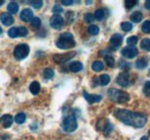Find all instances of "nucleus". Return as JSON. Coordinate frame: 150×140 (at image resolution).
Wrapping results in <instances>:
<instances>
[{
  "label": "nucleus",
  "mask_w": 150,
  "mask_h": 140,
  "mask_svg": "<svg viewBox=\"0 0 150 140\" xmlns=\"http://www.w3.org/2000/svg\"><path fill=\"white\" fill-rule=\"evenodd\" d=\"M114 116L117 120L122 122L126 125H131L134 127H143L147 123V117L141 113H135L126 109H117L114 111Z\"/></svg>",
  "instance_id": "1"
},
{
  "label": "nucleus",
  "mask_w": 150,
  "mask_h": 140,
  "mask_svg": "<svg viewBox=\"0 0 150 140\" xmlns=\"http://www.w3.org/2000/svg\"><path fill=\"white\" fill-rule=\"evenodd\" d=\"M56 46L60 50H69L75 46V41L73 35L71 32H64L56 41Z\"/></svg>",
  "instance_id": "2"
},
{
  "label": "nucleus",
  "mask_w": 150,
  "mask_h": 140,
  "mask_svg": "<svg viewBox=\"0 0 150 140\" xmlns=\"http://www.w3.org/2000/svg\"><path fill=\"white\" fill-rule=\"evenodd\" d=\"M109 98L113 102H118V104H125L129 100V94L121 91V90H117V88H110L109 92Z\"/></svg>",
  "instance_id": "3"
},
{
  "label": "nucleus",
  "mask_w": 150,
  "mask_h": 140,
  "mask_svg": "<svg viewBox=\"0 0 150 140\" xmlns=\"http://www.w3.org/2000/svg\"><path fill=\"white\" fill-rule=\"evenodd\" d=\"M61 126H62V130L65 132H73L76 130L77 127V122H76V118H75L74 115H67L61 123Z\"/></svg>",
  "instance_id": "4"
},
{
  "label": "nucleus",
  "mask_w": 150,
  "mask_h": 140,
  "mask_svg": "<svg viewBox=\"0 0 150 140\" xmlns=\"http://www.w3.org/2000/svg\"><path fill=\"white\" fill-rule=\"evenodd\" d=\"M29 54V46L27 44H20L14 48V56L16 60H23Z\"/></svg>",
  "instance_id": "5"
},
{
  "label": "nucleus",
  "mask_w": 150,
  "mask_h": 140,
  "mask_svg": "<svg viewBox=\"0 0 150 140\" xmlns=\"http://www.w3.org/2000/svg\"><path fill=\"white\" fill-rule=\"evenodd\" d=\"M121 44H122V36L119 35V34H114V35L111 37L110 43H109L110 50H111V51H115L118 47L121 46Z\"/></svg>",
  "instance_id": "6"
},
{
  "label": "nucleus",
  "mask_w": 150,
  "mask_h": 140,
  "mask_svg": "<svg viewBox=\"0 0 150 140\" xmlns=\"http://www.w3.org/2000/svg\"><path fill=\"white\" fill-rule=\"evenodd\" d=\"M50 25L56 30L61 29L64 27V18L60 15H52L50 18Z\"/></svg>",
  "instance_id": "7"
},
{
  "label": "nucleus",
  "mask_w": 150,
  "mask_h": 140,
  "mask_svg": "<svg viewBox=\"0 0 150 140\" xmlns=\"http://www.w3.org/2000/svg\"><path fill=\"white\" fill-rule=\"evenodd\" d=\"M117 84L122 86V88H126L128 86L129 84V75L127 72H120L118 76H117V79H115Z\"/></svg>",
  "instance_id": "8"
},
{
  "label": "nucleus",
  "mask_w": 150,
  "mask_h": 140,
  "mask_svg": "<svg viewBox=\"0 0 150 140\" xmlns=\"http://www.w3.org/2000/svg\"><path fill=\"white\" fill-rule=\"evenodd\" d=\"M137 53H139V51L136 50V47H129V46H127V47H124L121 50V55L124 57H126V59H133V57H135L137 55Z\"/></svg>",
  "instance_id": "9"
},
{
  "label": "nucleus",
  "mask_w": 150,
  "mask_h": 140,
  "mask_svg": "<svg viewBox=\"0 0 150 140\" xmlns=\"http://www.w3.org/2000/svg\"><path fill=\"white\" fill-rule=\"evenodd\" d=\"M20 18H21L22 21H24V22H30V21L34 18V13H33L31 9H29V8H24V9L21 12Z\"/></svg>",
  "instance_id": "10"
},
{
  "label": "nucleus",
  "mask_w": 150,
  "mask_h": 140,
  "mask_svg": "<svg viewBox=\"0 0 150 140\" xmlns=\"http://www.w3.org/2000/svg\"><path fill=\"white\" fill-rule=\"evenodd\" d=\"M75 55V53H67V54H57L53 56V59H54V61H56L57 63H62V62H66L67 60H69V59H72L73 56Z\"/></svg>",
  "instance_id": "11"
},
{
  "label": "nucleus",
  "mask_w": 150,
  "mask_h": 140,
  "mask_svg": "<svg viewBox=\"0 0 150 140\" xmlns=\"http://www.w3.org/2000/svg\"><path fill=\"white\" fill-rule=\"evenodd\" d=\"M0 21H1V23H2L4 25H11V24L14 23V18H13V15L9 14V13H1V15H0Z\"/></svg>",
  "instance_id": "12"
},
{
  "label": "nucleus",
  "mask_w": 150,
  "mask_h": 140,
  "mask_svg": "<svg viewBox=\"0 0 150 140\" xmlns=\"http://www.w3.org/2000/svg\"><path fill=\"white\" fill-rule=\"evenodd\" d=\"M0 124H1L5 129H8V127L13 124V116H12V115H9V114L4 115V116L0 118Z\"/></svg>",
  "instance_id": "13"
},
{
  "label": "nucleus",
  "mask_w": 150,
  "mask_h": 140,
  "mask_svg": "<svg viewBox=\"0 0 150 140\" xmlns=\"http://www.w3.org/2000/svg\"><path fill=\"white\" fill-rule=\"evenodd\" d=\"M83 97H84V99L89 102V104H95V102H99L100 100H102V97L100 95H96V94H89V93H87L86 91L83 92Z\"/></svg>",
  "instance_id": "14"
},
{
  "label": "nucleus",
  "mask_w": 150,
  "mask_h": 140,
  "mask_svg": "<svg viewBox=\"0 0 150 140\" xmlns=\"http://www.w3.org/2000/svg\"><path fill=\"white\" fill-rule=\"evenodd\" d=\"M82 69H83V64L80 61H74V62H72L69 64V70L72 72H79V71H81Z\"/></svg>",
  "instance_id": "15"
},
{
  "label": "nucleus",
  "mask_w": 150,
  "mask_h": 140,
  "mask_svg": "<svg viewBox=\"0 0 150 140\" xmlns=\"http://www.w3.org/2000/svg\"><path fill=\"white\" fill-rule=\"evenodd\" d=\"M135 66L137 69H144L148 66V59L147 57H140L139 60H136Z\"/></svg>",
  "instance_id": "16"
},
{
  "label": "nucleus",
  "mask_w": 150,
  "mask_h": 140,
  "mask_svg": "<svg viewBox=\"0 0 150 140\" xmlns=\"http://www.w3.org/2000/svg\"><path fill=\"white\" fill-rule=\"evenodd\" d=\"M94 16L97 21H103L105 18V16H106V10L104 8H99V9H97L95 12Z\"/></svg>",
  "instance_id": "17"
},
{
  "label": "nucleus",
  "mask_w": 150,
  "mask_h": 140,
  "mask_svg": "<svg viewBox=\"0 0 150 140\" xmlns=\"http://www.w3.org/2000/svg\"><path fill=\"white\" fill-rule=\"evenodd\" d=\"M7 10H8L9 14H16V13L19 12V5H18L16 2L12 1V2L8 4V6H7Z\"/></svg>",
  "instance_id": "18"
},
{
  "label": "nucleus",
  "mask_w": 150,
  "mask_h": 140,
  "mask_svg": "<svg viewBox=\"0 0 150 140\" xmlns=\"http://www.w3.org/2000/svg\"><path fill=\"white\" fill-rule=\"evenodd\" d=\"M29 90H30V92H31L34 95H37L38 93H39V91H40V85H39V83H38V82H33V83L30 84V86H29Z\"/></svg>",
  "instance_id": "19"
},
{
  "label": "nucleus",
  "mask_w": 150,
  "mask_h": 140,
  "mask_svg": "<svg viewBox=\"0 0 150 140\" xmlns=\"http://www.w3.org/2000/svg\"><path fill=\"white\" fill-rule=\"evenodd\" d=\"M142 18H143L142 13H140V12H134L131 15V21L133 23H140V22L142 21Z\"/></svg>",
  "instance_id": "20"
},
{
  "label": "nucleus",
  "mask_w": 150,
  "mask_h": 140,
  "mask_svg": "<svg viewBox=\"0 0 150 140\" xmlns=\"http://www.w3.org/2000/svg\"><path fill=\"white\" fill-rule=\"evenodd\" d=\"M98 79H99V84H100L102 86H106V85L110 83V80H111V79H110V76H109L108 74H103Z\"/></svg>",
  "instance_id": "21"
},
{
  "label": "nucleus",
  "mask_w": 150,
  "mask_h": 140,
  "mask_svg": "<svg viewBox=\"0 0 150 140\" xmlns=\"http://www.w3.org/2000/svg\"><path fill=\"white\" fill-rule=\"evenodd\" d=\"M53 76H54L53 69H51V68H45V69L43 70V77H44L45 79H51V78H53Z\"/></svg>",
  "instance_id": "22"
},
{
  "label": "nucleus",
  "mask_w": 150,
  "mask_h": 140,
  "mask_svg": "<svg viewBox=\"0 0 150 140\" xmlns=\"http://www.w3.org/2000/svg\"><path fill=\"white\" fill-rule=\"evenodd\" d=\"M91 69L94 71H102L104 69V64L102 61H94L93 64H91Z\"/></svg>",
  "instance_id": "23"
},
{
  "label": "nucleus",
  "mask_w": 150,
  "mask_h": 140,
  "mask_svg": "<svg viewBox=\"0 0 150 140\" xmlns=\"http://www.w3.org/2000/svg\"><path fill=\"white\" fill-rule=\"evenodd\" d=\"M141 48L147 51V52H150V39L149 38H144L141 40Z\"/></svg>",
  "instance_id": "24"
},
{
  "label": "nucleus",
  "mask_w": 150,
  "mask_h": 140,
  "mask_svg": "<svg viewBox=\"0 0 150 140\" xmlns=\"http://www.w3.org/2000/svg\"><path fill=\"white\" fill-rule=\"evenodd\" d=\"M8 36H9L11 38H18V37H20L19 36V28H16V27L11 28V29L8 30Z\"/></svg>",
  "instance_id": "25"
},
{
  "label": "nucleus",
  "mask_w": 150,
  "mask_h": 140,
  "mask_svg": "<svg viewBox=\"0 0 150 140\" xmlns=\"http://www.w3.org/2000/svg\"><path fill=\"white\" fill-rule=\"evenodd\" d=\"M25 118H27V116H25V114H24V113H19V114L15 116L14 121L18 123V124H22V123H24Z\"/></svg>",
  "instance_id": "26"
},
{
  "label": "nucleus",
  "mask_w": 150,
  "mask_h": 140,
  "mask_svg": "<svg viewBox=\"0 0 150 140\" xmlns=\"http://www.w3.org/2000/svg\"><path fill=\"white\" fill-rule=\"evenodd\" d=\"M126 41H127V45H128L129 47H135V45L137 44V37H136V36L128 37Z\"/></svg>",
  "instance_id": "27"
},
{
  "label": "nucleus",
  "mask_w": 150,
  "mask_h": 140,
  "mask_svg": "<svg viewBox=\"0 0 150 140\" xmlns=\"http://www.w3.org/2000/svg\"><path fill=\"white\" fill-rule=\"evenodd\" d=\"M120 27H121V30L125 31V32H128V31H131L132 29H133V24H132L131 22H122Z\"/></svg>",
  "instance_id": "28"
},
{
  "label": "nucleus",
  "mask_w": 150,
  "mask_h": 140,
  "mask_svg": "<svg viewBox=\"0 0 150 140\" xmlns=\"http://www.w3.org/2000/svg\"><path fill=\"white\" fill-rule=\"evenodd\" d=\"M88 32H89L91 36L98 35V32H99V28H98L97 25H95V24H91V25H89V28H88Z\"/></svg>",
  "instance_id": "29"
},
{
  "label": "nucleus",
  "mask_w": 150,
  "mask_h": 140,
  "mask_svg": "<svg viewBox=\"0 0 150 140\" xmlns=\"http://www.w3.org/2000/svg\"><path fill=\"white\" fill-rule=\"evenodd\" d=\"M30 24H31V27H33L34 29H38V28L40 27V24H42V21H40L39 18H34L30 21Z\"/></svg>",
  "instance_id": "30"
},
{
  "label": "nucleus",
  "mask_w": 150,
  "mask_h": 140,
  "mask_svg": "<svg viewBox=\"0 0 150 140\" xmlns=\"http://www.w3.org/2000/svg\"><path fill=\"white\" fill-rule=\"evenodd\" d=\"M142 31L144 34H150V21H144V23L142 24Z\"/></svg>",
  "instance_id": "31"
},
{
  "label": "nucleus",
  "mask_w": 150,
  "mask_h": 140,
  "mask_svg": "<svg viewBox=\"0 0 150 140\" xmlns=\"http://www.w3.org/2000/svg\"><path fill=\"white\" fill-rule=\"evenodd\" d=\"M105 59V63L109 66V67H114V64H115V62H114V59H113L112 56H110V55H108V56H105L104 57Z\"/></svg>",
  "instance_id": "32"
},
{
  "label": "nucleus",
  "mask_w": 150,
  "mask_h": 140,
  "mask_svg": "<svg viewBox=\"0 0 150 140\" xmlns=\"http://www.w3.org/2000/svg\"><path fill=\"white\" fill-rule=\"evenodd\" d=\"M19 28V36L20 37H27L28 36V29L25 27H18Z\"/></svg>",
  "instance_id": "33"
},
{
  "label": "nucleus",
  "mask_w": 150,
  "mask_h": 140,
  "mask_svg": "<svg viewBox=\"0 0 150 140\" xmlns=\"http://www.w3.org/2000/svg\"><path fill=\"white\" fill-rule=\"evenodd\" d=\"M143 93L146 97L150 98V82H146V84L143 86Z\"/></svg>",
  "instance_id": "34"
},
{
  "label": "nucleus",
  "mask_w": 150,
  "mask_h": 140,
  "mask_svg": "<svg viewBox=\"0 0 150 140\" xmlns=\"http://www.w3.org/2000/svg\"><path fill=\"white\" fill-rule=\"evenodd\" d=\"M31 7H34L35 9H39L43 6V1L42 0H36V1H31Z\"/></svg>",
  "instance_id": "35"
},
{
  "label": "nucleus",
  "mask_w": 150,
  "mask_h": 140,
  "mask_svg": "<svg viewBox=\"0 0 150 140\" xmlns=\"http://www.w3.org/2000/svg\"><path fill=\"white\" fill-rule=\"evenodd\" d=\"M83 18H84V22H87V23H91V22L95 20V16H94V14H91V13H87Z\"/></svg>",
  "instance_id": "36"
},
{
  "label": "nucleus",
  "mask_w": 150,
  "mask_h": 140,
  "mask_svg": "<svg viewBox=\"0 0 150 140\" xmlns=\"http://www.w3.org/2000/svg\"><path fill=\"white\" fill-rule=\"evenodd\" d=\"M52 12H53V14H54V15H59V14L62 12V7H61V6H59V5H54V6H53V8H52Z\"/></svg>",
  "instance_id": "37"
},
{
  "label": "nucleus",
  "mask_w": 150,
  "mask_h": 140,
  "mask_svg": "<svg viewBox=\"0 0 150 140\" xmlns=\"http://www.w3.org/2000/svg\"><path fill=\"white\" fill-rule=\"evenodd\" d=\"M112 129H113L112 124H111V123H106V124H105V127H104V134L108 136V134L112 131Z\"/></svg>",
  "instance_id": "38"
},
{
  "label": "nucleus",
  "mask_w": 150,
  "mask_h": 140,
  "mask_svg": "<svg viewBox=\"0 0 150 140\" xmlns=\"http://www.w3.org/2000/svg\"><path fill=\"white\" fill-rule=\"evenodd\" d=\"M137 4V1H135V0H126L125 1V6L127 7V8H132L133 6H135Z\"/></svg>",
  "instance_id": "39"
},
{
  "label": "nucleus",
  "mask_w": 150,
  "mask_h": 140,
  "mask_svg": "<svg viewBox=\"0 0 150 140\" xmlns=\"http://www.w3.org/2000/svg\"><path fill=\"white\" fill-rule=\"evenodd\" d=\"M61 4L65 5V6H72V5L74 4V1H73V0H62Z\"/></svg>",
  "instance_id": "40"
},
{
  "label": "nucleus",
  "mask_w": 150,
  "mask_h": 140,
  "mask_svg": "<svg viewBox=\"0 0 150 140\" xmlns=\"http://www.w3.org/2000/svg\"><path fill=\"white\" fill-rule=\"evenodd\" d=\"M144 7H146L147 9H149V10H150V0H147V1L144 2Z\"/></svg>",
  "instance_id": "41"
},
{
  "label": "nucleus",
  "mask_w": 150,
  "mask_h": 140,
  "mask_svg": "<svg viewBox=\"0 0 150 140\" xmlns=\"http://www.w3.org/2000/svg\"><path fill=\"white\" fill-rule=\"evenodd\" d=\"M140 140H149V139H148V137H142Z\"/></svg>",
  "instance_id": "42"
},
{
  "label": "nucleus",
  "mask_w": 150,
  "mask_h": 140,
  "mask_svg": "<svg viewBox=\"0 0 150 140\" xmlns=\"http://www.w3.org/2000/svg\"><path fill=\"white\" fill-rule=\"evenodd\" d=\"M4 2H5L4 0H0V6H1V5H4Z\"/></svg>",
  "instance_id": "43"
},
{
  "label": "nucleus",
  "mask_w": 150,
  "mask_h": 140,
  "mask_svg": "<svg viewBox=\"0 0 150 140\" xmlns=\"http://www.w3.org/2000/svg\"><path fill=\"white\" fill-rule=\"evenodd\" d=\"M1 32H2V29H1V27H0V35H1Z\"/></svg>",
  "instance_id": "44"
},
{
  "label": "nucleus",
  "mask_w": 150,
  "mask_h": 140,
  "mask_svg": "<svg viewBox=\"0 0 150 140\" xmlns=\"http://www.w3.org/2000/svg\"><path fill=\"white\" fill-rule=\"evenodd\" d=\"M149 134H150V130H149Z\"/></svg>",
  "instance_id": "45"
}]
</instances>
